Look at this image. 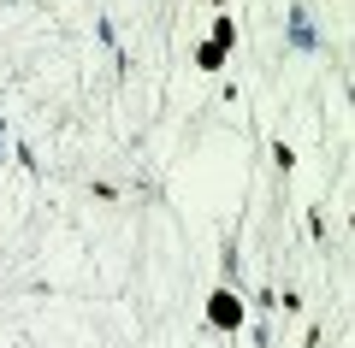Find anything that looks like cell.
<instances>
[{"label": "cell", "mask_w": 355, "mask_h": 348, "mask_svg": "<svg viewBox=\"0 0 355 348\" xmlns=\"http://www.w3.org/2000/svg\"><path fill=\"white\" fill-rule=\"evenodd\" d=\"M284 42H291L296 53H326V30L314 24L308 0H291V12H284Z\"/></svg>", "instance_id": "1"}, {"label": "cell", "mask_w": 355, "mask_h": 348, "mask_svg": "<svg viewBox=\"0 0 355 348\" xmlns=\"http://www.w3.org/2000/svg\"><path fill=\"white\" fill-rule=\"evenodd\" d=\"M207 331H243V324H249V313H243V295H237V289H231V284H219L214 289V295H207Z\"/></svg>", "instance_id": "2"}, {"label": "cell", "mask_w": 355, "mask_h": 348, "mask_svg": "<svg viewBox=\"0 0 355 348\" xmlns=\"http://www.w3.org/2000/svg\"><path fill=\"white\" fill-rule=\"evenodd\" d=\"M95 42H101V48L113 53V65H119V77H130V53L119 48V30H113V18H107V12L95 18Z\"/></svg>", "instance_id": "3"}, {"label": "cell", "mask_w": 355, "mask_h": 348, "mask_svg": "<svg viewBox=\"0 0 355 348\" xmlns=\"http://www.w3.org/2000/svg\"><path fill=\"white\" fill-rule=\"evenodd\" d=\"M219 277H225L231 289H237V277H243V248H237V237L219 242Z\"/></svg>", "instance_id": "4"}, {"label": "cell", "mask_w": 355, "mask_h": 348, "mask_svg": "<svg viewBox=\"0 0 355 348\" xmlns=\"http://www.w3.org/2000/svg\"><path fill=\"white\" fill-rule=\"evenodd\" d=\"M225 59H231V48H219V42H202L196 48V65L202 71H225Z\"/></svg>", "instance_id": "5"}, {"label": "cell", "mask_w": 355, "mask_h": 348, "mask_svg": "<svg viewBox=\"0 0 355 348\" xmlns=\"http://www.w3.org/2000/svg\"><path fill=\"white\" fill-rule=\"evenodd\" d=\"M207 42H219V48H237V24H231V12H219V18H214Z\"/></svg>", "instance_id": "6"}, {"label": "cell", "mask_w": 355, "mask_h": 348, "mask_svg": "<svg viewBox=\"0 0 355 348\" xmlns=\"http://www.w3.org/2000/svg\"><path fill=\"white\" fill-rule=\"evenodd\" d=\"M272 165H279V172H291V165H296V154H291V142H272Z\"/></svg>", "instance_id": "7"}, {"label": "cell", "mask_w": 355, "mask_h": 348, "mask_svg": "<svg viewBox=\"0 0 355 348\" xmlns=\"http://www.w3.org/2000/svg\"><path fill=\"white\" fill-rule=\"evenodd\" d=\"M207 6H214V12H225V0H207Z\"/></svg>", "instance_id": "8"}, {"label": "cell", "mask_w": 355, "mask_h": 348, "mask_svg": "<svg viewBox=\"0 0 355 348\" xmlns=\"http://www.w3.org/2000/svg\"><path fill=\"white\" fill-rule=\"evenodd\" d=\"M0 148H6V118H0Z\"/></svg>", "instance_id": "9"}]
</instances>
